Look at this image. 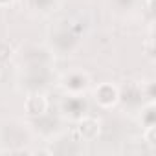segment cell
<instances>
[{
	"mask_svg": "<svg viewBox=\"0 0 156 156\" xmlns=\"http://www.w3.org/2000/svg\"><path fill=\"white\" fill-rule=\"evenodd\" d=\"M101 132V123L99 119L96 118H79V121H77V127H75V138L77 141H94L98 140Z\"/></svg>",
	"mask_w": 156,
	"mask_h": 156,
	"instance_id": "6da1fadb",
	"label": "cell"
},
{
	"mask_svg": "<svg viewBox=\"0 0 156 156\" xmlns=\"http://www.w3.org/2000/svg\"><path fill=\"white\" fill-rule=\"evenodd\" d=\"M94 99L99 107L103 108H110L119 101V90L118 87H114L112 83H101L96 90H94Z\"/></svg>",
	"mask_w": 156,
	"mask_h": 156,
	"instance_id": "7a4b0ae2",
	"label": "cell"
},
{
	"mask_svg": "<svg viewBox=\"0 0 156 156\" xmlns=\"http://www.w3.org/2000/svg\"><path fill=\"white\" fill-rule=\"evenodd\" d=\"M48 107H50V103H48L46 96L41 92H31L24 99V108L30 116H44L48 112Z\"/></svg>",
	"mask_w": 156,
	"mask_h": 156,
	"instance_id": "3957f363",
	"label": "cell"
},
{
	"mask_svg": "<svg viewBox=\"0 0 156 156\" xmlns=\"http://www.w3.org/2000/svg\"><path fill=\"white\" fill-rule=\"evenodd\" d=\"M88 87V77L83 73H72L64 79V88L72 94H79Z\"/></svg>",
	"mask_w": 156,
	"mask_h": 156,
	"instance_id": "277c9868",
	"label": "cell"
},
{
	"mask_svg": "<svg viewBox=\"0 0 156 156\" xmlns=\"http://www.w3.org/2000/svg\"><path fill=\"white\" fill-rule=\"evenodd\" d=\"M64 110H70L72 114H79V112L85 110V101L81 98H70L64 103Z\"/></svg>",
	"mask_w": 156,
	"mask_h": 156,
	"instance_id": "5b68a950",
	"label": "cell"
},
{
	"mask_svg": "<svg viewBox=\"0 0 156 156\" xmlns=\"http://www.w3.org/2000/svg\"><path fill=\"white\" fill-rule=\"evenodd\" d=\"M143 140L147 141V145L154 151L156 149V125H147L145 127V132H143Z\"/></svg>",
	"mask_w": 156,
	"mask_h": 156,
	"instance_id": "8992f818",
	"label": "cell"
},
{
	"mask_svg": "<svg viewBox=\"0 0 156 156\" xmlns=\"http://www.w3.org/2000/svg\"><path fill=\"white\" fill-rule=\"evenodd\" d=\"M9 57H11V48L6 42H0V64L9 61Z\"/></svg>",
	"mask_w": 156,
	"mask_h": 156,
	"instance_id": "52a82bcc",
	"label": "cell"
},
{
	"mask_svg": "<svg viewBox=\"0 0 156 156\" xmlns=\"http://www.w3.org/2000/svg\"><path fill=\"white\" fill-rule=\"evenodd\" d=\"M11 0H0V6H6V4H9Z\"/></svg>",
	"mask_w": 156,
	"mask_h": 156,
	"instance_id": "ba28073f",
	"label": "cell"
}]
</instances>
